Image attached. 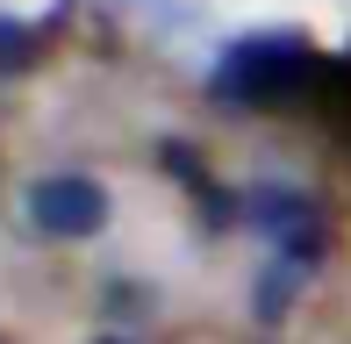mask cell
<instances>
[{
    "label": "cell",
    "instance_id": "cell-1",
    "mask_svg": "<svg viewBox=\"0 0 351 344\" xmlns=\"http://www.w3.org/2000/svg\"><path fill=\"white\" fill-rule=\"evenodd\" d=\"M315 72H323V58H315V43L301 36V29H251V36H237L230 51L215 58L208 93H215L222 108L258 115V108L308 101V93H315Z\"/></svg>",
    "mask_w": 351,
    "mask_h": 344
},
{
    "label": "cell",
    "instance_id": "cell-2",
    "mask_svg": "<svg viewBox=\"0 0 351 344\" xmlns=\"http://www.w3.org/2000/svg\"><path fill=\"white\" fill-rule=\"evenodd\" d=\"M22 208H29V230H36V237L79 244V237H93V230H108V186L93 180V172H43L22 194Z\"/></svg>",
    "mask_w": 351,
    "mask_h": 344
},
{
    "label": "cell",
    "instance_id": "cell-3",
    "mask_svg": "<svg viewBox=\"0 0 351 344\" xmlns=\"http://www.w3.org/2000/svg\"><path fill=\"white\" fill-rule=\"evenodd\" d=\"M244 223L258 230V237H273L287 258H308L323 251V201L301 194V186H251L244 194Z\"/></svg>",
    "mask_w": 351,
    "mask_h": 344
},
{
    "label": "cell",
    "instance_id": "cell-4",
    "mask_svg": "<svg viewBox=\"0 0 351 344\" xmlns=\"http://www.w3.org/2000/svg\"><path fill=\"white\" fill-rule=\"evenodd\" d=\"M301 273H308V258H287V251H280V258L258 273V323H280L287 308H294V294H301Z\"/></svg>",
    "mask_w": 351,
    "mask_h": 344
},
{
    "label": "cell",
    "instance_id": "cell-5",
    "mask_svg": "<svg viewBox=\"0 0 351 344\" xmlns=\"http://www.w3.org/2000/svg\"><path fill=\"white\" fill-rule=\"evenodd\" d=\"M36 51H43V22H29V14L0 8V72L36 65Z\"/></svg>",
    "mask_w": 351,
    "mask_h": 344
},
{
    "label": "cell",
    "instance_id": "cell-6",
    "mask_svg": "<svg viewBox=\"0 0 351 344\" xmlns=\"http://www.w3.org/2000/svg\"><path fill=\"white\" fill-rule=\"evenodd\" d=\"M101 344H130V337H101Z\"/></svg>",
    "mask_w": 351,
    "mask_h": 344
},
{
    "label": "cell",
    "instance_id": "cell-7",
    "mask_svg": "<svg viewBox=\"0 0 351 344\" xmlns=\"http://www.w3.org/2000/svg\"><path fill=\"white\" fill-rule=\"evenodd\" d=\"M344 58H351V51H344Z\"/></svg>",
    "mask_w": 351,
    "mask_h": 344
}]
</instances>
